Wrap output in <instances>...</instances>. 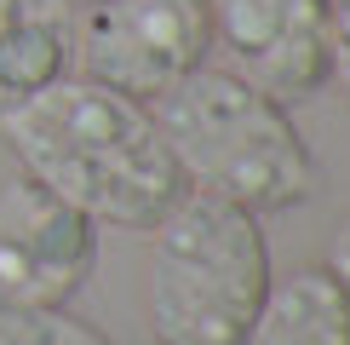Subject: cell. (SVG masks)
Here are the masks:
<instances>
[{
	"label": "cell",
	"instance_id": "6da1fadb",
	"mask_svg": "<svg viewBox=\"0 0 350 345\" xmlns=\"http://www.w3.org/2000/svg\"><path fill=\"white\" fill-rule=\"evenodd\" d=\"M0 133L29 179L81 207L98 230H150L189 190L150 104L81 75H57L0 110Z\"/></svg>",
	"mask_w": 350,
	"mask_h": 345
},
{
	"label": "cell",
	"instance_id": "7a4b0ae2",
	"mask_svg": "<svg viewBox=\"0 0 350 345\" xmlns=\"http://www.w3.org/2000/svg\"><path fill=\"white\" fill-rule=\"evenodd\" d=\"M189 190L236 201L247 213H287L316 190V155L287 104L230 69H189L150 104Z\"/></svg>",
	"mask_w": 350,
	"mask_h": 345
},
{
	"label": "cell",
	"instance_id": "3957f363",
	"mask_svg": "<svg viewBox=\"0 0 350 345\" xmlns=\"http://www.w3.org/2000/svg\"><path fill=\"white\" fill-rule=\"evenodd\" d=\"M270 288L258 213L184 190L150 225L144 305L161 345H241Z\"/></svg>",
	"mask_w": 350,
	"mask_h": 345
},
{
	"label": "cell",
	"instance_id": "277c9868",
	"mask_svg": "<svg viewBox=\"0 0 350 345\" xmlns=\"http://www.w3.org/2000/svg\"><path fill=\"white\" fill-rule=\"evenodd\" d=\"M213 52L207 0H86L69 23V64L81 81L155 104Z\"/></svg>",
	"mask_w": 350,
	"mask_h": 345
},
{
	"label": "cell",
	"instance_id": "5b68a950",
	"mask_svg": "<svg viewBox=\"0 0 350 345\" xmlns=\"http://www.w3.org/2000/svg\"><path fill=\"white\" fill-rule=\"evenodd\" d=\"M98 265V225L40 179L0 190V299L12 305H69Z\"/></svg>",
	"mask_w": 350,
	"mask_h": 345
},
{
	"label": "cell",
	"instance_id": "8992f818",
	"mask_svg": "<svg viewBox=\"0 0 350 345\" xmlns=\"http://www.w3.org/2000/svg\"><path fill=\"white\" fill-rule=\"evenodd\" d=\"M207 35L230 75L299 104L327 86V0H207Z\"/></svg>",
	"mask_w": 350,
	"mask_h": 345
},
{
	"label": "cell",
	"instance_id": "52a82bcc",
	"mask_svg": "<svg viewBox=\"0 0 350 345\" xmlns=\"http://www.w3.org/2000/svg\"><path fill=\"white\" fill-rule=\"evenodd\" d=\"M241 345H350V294L322 265H304L282 282L270 277Z\"/></svg>",
	"mask_w": 350,
	"mask_h": 345
},
{
	"label": "cell",
	"instance_id": "ba28073f",
	"mask_svg": "<svg viewBox=\"0 0 350 345\" xmlns=\"http://www.w3.org/2000/svg\"><path fill=\"white\" fill-rule=\"evenodd\" d=\"M69 64V29L46 12H12L0 23V110L23 104L29 92L52 86Z\"/></svg>",
	"mask_w": 350,
	"mask_h": 345
},
{
	"label": "cell",
	"instance_id": "9c48e42d",
	"mask_svg": "<svg viewBox=\"0 0 350 345\" xmlns=\"http://www.w3.org/2000/svg\"><path fill=\"white\" fill-rule=\"evenodd\" d=\"M0 345H109L69 305H12L0 299Z\"/></svg>",
	"mask_w": 350,
	"mask_h": 345
},
{
	"label": "cell",
	"instance_id": "30bf717a",
	"mask_svg": "<svg viewBox=\"0 0 350 345\" xmlns=\"http://www.w3.org/2000/svg\"><path fill=\"white\" fill-rule=\"evenodd\" d=\"M327 81L350 104V0H327Z\"/></svg>",
	"mask_w": 350,
	"mask_h": 345
},
{
	"label": "cell",
	"instance_id": "8fae6325",
	"mask_svg": "<svg viewBox=\"0 0 350 345\" xmlns=\"http://www.w3.org/2000/svg\"><path fill=\"white\" fill-rule=\"evenodd\" d=\"M322 270L350 294V219H339V230L327 236V259H322Z\"/></svg>",
	"mask_w": 350,
	"mask_h": 345
},
{
	"label": "cell",
	"instance_id": "7c38bea8",
	"mask_svg": "<svg viewBox=\"0 0 350 345\" xmlns=\"http://www.w3.org/2000/svg\"><path fill=\"white\" fill-rule=\"evenodd\" d=\"M12 12H18V0H0V23H6V18H12Z\"/></svg>",
	"mask_w": 350,
	"mask_h": 345
},
{
	"label": "cell",
	"instance_id": "4fadbf2b",
	"mask_svg": "<svg viewBox=\"0 0 350 345\" xmlns=\"http://www.w3.org/2000/svg\"><path fill=\"white\" fill-rule=\"evenodd\" d=\"M52 6H69V12H75V6H86V0H52Z\"/></svg>",
	"mask_w": 350,
	"mask_h": 345
}]
</instances>
